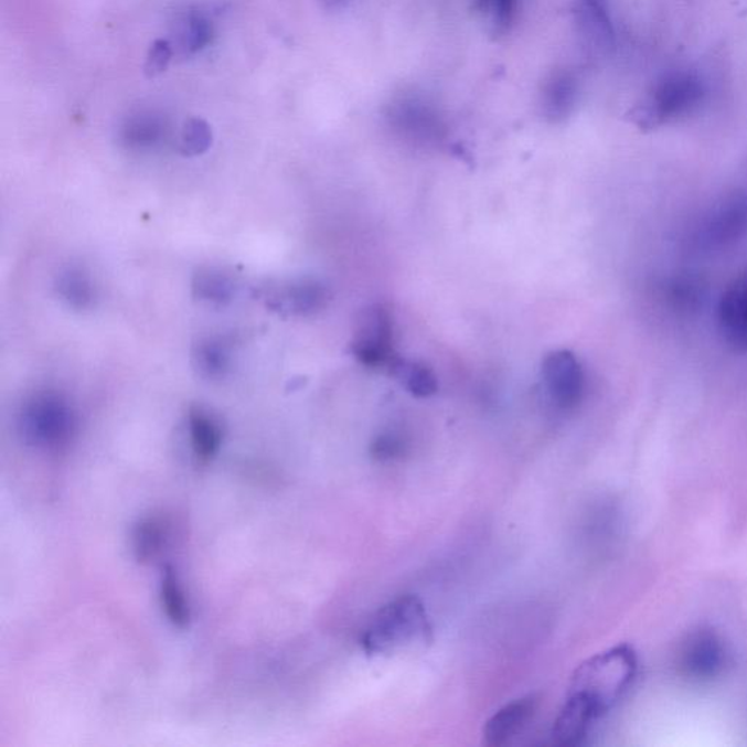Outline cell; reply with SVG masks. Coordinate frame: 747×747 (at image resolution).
I'll return each mask as SVG.
<instances>
[{
    "label": "cell",
    "mask_w": 747,
    "mask_h": 747,
    "mask_svg": "<svg viewBox=\"0 0 747 747\" xmlns=\"http://www.w3.org/2000/svg\"><path fill=\"white\" fill-rule=\"evenodd\" d=\"M352 355L373 370H388L397 355L395 321L384 305H373L360 312L351 342Z\"/></svg>",
    "instance_id": "6"
},
{
    "label": "cell",
    "mask_w": 747,
    "mask_h": 747,
    "mask_svg": "<svg viewBox=\"0 0 747 747\" xmlns=\"http://www.w3.org/2000/svg\"><path fill=\"white\" fill-rule=\"evenodd\" d=\"M267 308L284 316L308 317L323 311L332 300V292L314 278L285 280L264 288Z\"/></svg>",
    "instance_id": "7"
},
{
    "label": "cell",
    "mask_w": 747,
    "mask_h": 747,
    "mask_svg": "<svg viewBox=\"0 0 747 747\" xmlns=\"http://www.w3.org/2000/svg\"><path fill=\"white\" fill-rule=\"evenodd\" d=\"M717 323L723 341L732 350L747 352V267L719 297Z\"/></svg>",
    "instance_id": "10"
},
{
    "label": "cell",
    "mask_w": 747,
    "mask_h": 747,
    "mask_svg": "<svg viewBox=\"0 0 747 747\" xmlns=\"http://www.w3.org/2000/svg\"><path fill=\"white\" fill-rule=\"evenodd\" d=\"M170 526L160 515L140 520L134 532V551L140 564H151L160 558L169 542Z\"/></svg>",
    "instance_id": "18"
},
{
    "label": "cell",
    "mask_w": 747,
    "mask_h": 747,
    "mask_svg": "<svg viewBox=\"0 0 747 747\" xmlns=\"http://www.w3.org/2000/svg\"><path fill=\"white\" fill-rule=\"evenodd\" d=\"M703 81L691 72L665 75L644 102L633 107L629 117L644 130L660 128L679 117L690 115L703 102Z\"/></svg>",
    "instance_id": "4"
},
{
    "label": "cell",
    "mask_w": 747,
    "mask_h": 747,
    "mask_svg": "<svg viewBox=\"0 0 747 747\" xmlns=\"http://www.w3.org/2000/svg\"><path fill=\"white\" fill-rule=\"evenodd\" d=\"M519 0H477L474 9L481 13L489 34L501 38L513 25Z\"/></svg>",
    "instance_id": "24"
},
{
    "label": "cell",
    "mask_w": 747,
    "mask_h": 747,
    "mask_svg": "<svg viewBox=\"0 0 747 747\" xmlns=\"http://www.w3.org/2000/svg\"><path fill=\"white\" fill-rule=\"evenodd\" d=\"M188 419L193 455L201 463H210L218 455L224 429L218 418L202 406L190 407Z\"/></svg>",
    "instance_id": "13"
},
{
    "label": "cell",
    "mask_w": 747,
    "mask_h": 747,
    "mask_svg": "<svg viewBox=\"0 0 747 747\" xmlns=\"http://www.w3.org/2000/svg\"><path fill=\"white\" fill-rule=\"evenodd\" d=\"M324 11L339 12L350 7L351 0H317Z\"/></svg>",
    "instance_id": "28"
},
{
    "label": "cell",
    "mask_w": 747,
    "mask_h": 747,
    "mask_svg": "<svg viewBox=\"0 0 747 747\" xmlns=\"http://www.w3.org/2000/svg\"><path fill=\"white\" fill-rule=\"evenodd\" d=\"M542 377L547 395L561 410H573L581 403L586 375L573 352L549 353L543 361Z\"/></svg>",
    "instance_id": "8"
},
{
    "label": "cell",
    "mask_w": 747,
    "mask_h": 747,
    "mask_svg": "<svg viewBox=\"0 0 747 747\" xmlns=\"http://www.w3.org/2000/svg\"><path fill=\"white\" fill-rule=\"evenodd\" d=\"M173 57V45L167 40H157L149 49L147 62H145L143 72L147 78H157L169 70Z\"/></svg>",
    "instance_id": "26"
},
{
    "label": "cell",
    "mask_w": 747,
    "mask_h": 747,
    "mask_svg": "<svg viewBox=\"0 0 747 747\" xmlns=\"http://www.w3.org/2000/svg\"><path fill=\"white\" fill-rule=\"evenodd\" d=\"M578 98V84L572 72L551 75L542 90V113L551 124H561L572 116Z\"/></svg>",
    "instance_id": "14"
},
{
    "label": "cell",
    "mask_w": 747,
    "mask_h": 747,
    "mask_svg": "<svg viewBox=\"0 0 747 747\" xmlns=\"http://www.w3.org/2000/svg\"><path fill=\"white\" fill-rule=\"evenodd\" d=\"M747 235V188L718 199L691 231V246L698 252L722 250Z\"/></svg>",
    "instance_id": "5"
},
{
    "label": "cell",
    "mask_w": 747,
    "mask_h": 747,
    "mask_svg": "<svg viewBox=\"0 0 747 747\" xmlns=\"http://www.w3.org/2000/svg\"><path fill=\"white\" fill-rule=\"evenodd\" d=\"M192 291L199 301L225 306L233 301L235 280L220 267H201L193 276Z\"/></svg>",
    "instance_id": "19"
},
{
    "label": "cell",
    "mask_w": 747,
    "mask_h": 747,
    "mask_svg": "<svg viewBox=\"0 0 747 747\" xmlns=\"http://www.w3.org/2000/svg\"><path fill=\"white\" fill-rule=\"evenodd\" d=\"M431 625L418 597H397L378 610L362 636L361 644L370 655L391 654L403 645L427 640Z\"/></svg>",
    "instance_id": "3"
},
{
    "label": "cell",
    "mask_w": 747,
    "mask_h": 747,
    "mask_svg": "<svg viewBox=\"0 0 747 747\" xmlns=\"http://www.w3.org/2000/svg\"><path fill=\"white\" fill-rule=\"evenodd\" d=\"M392 121L405 132L415 136H433L437 134L438 121L428 108L416 103H401L392 108Z\"/></svg>",
    "instance_id": "23"
},
{
    "label": "cell",
    "mask_w": 747,
    "mask_h": 747,
    "mask_svg": "<svg viewBox=\"0 0 747 747\" xmlns=\"http://www.w3.org/2000/svg\"><path fill=\"white\" fill-rule=\"evenodd\" d=\"M58 298L72 310H90L97 302L98 292L94 279L84 267L67 266L57 275L54 284Z\"/></svg>",
    "instance_id": "16"
},
{
    "label": "cell",
    "mask_w": 747,
    "mask_h": 747,
    "mask_svg": "<svg viewBox=\"0 0 747 747\" xmlns=\"http://www.w3.org/2000/svg\"><path fill=\"white\" fill-rule=\"evenodd\" d=\"M574 15L587 49L601 54L613 49L615 30L609 0H575Z\"/></svg>",
    "instance_id": "11"
},
{
    "label": "cell",
    "mask_w": 747,
    "mask_h": 747,
    "mask_svg": "<svg viewBox=\"0 0 747 747\" xmlns=\"http://www.w3.org/2000/svg\"><path fill=\"white\" fill-rule=\"evenodd\" d=\"M161 604L166 610L167 618L170 619V622L174 627L180 629L189 627L190 619H192L189 601L185 599V593L183 587H181L179 575L175 574L174 568L170 567V565H167L164 572H162Z\"/></svg>",
    "instance_id": "22"
},
{
    "label": "cell",
    "mask_w": 747,
    "mask_h": 747,
    "mask_svg": "<svg viewBox=\"0 0 747 747\" xmlns=\"http://www.w3.org/2000/svg\"><path fill=\"white\" fill-rule=\"evenodd\" d=\"M18 429L26 446L43 451H61L75 436L76 414L62 393L35 392L22 403Z\"/></svg>",
    "instance_id": "2"
},
{
    "label": "cell",
    "mask_w": 747,
    "mask_h": 747,
    "mask_svg": "<svg viewBox=\"0 0 747 747\" xmlns=\"http://www.w3.org/2000/svg\"><path fill=\"white\" fill-rule=\"evenodd\" d=\"M212 24L201 12H189L175 24V45L183 54L202 52L211 43Z\"/></svg>",
    "instance_id": "21"
},
{
    "label": "cell",
    "mask_w": 747,
    "mask_h": 747,
    "mask_svg": "<svg viewBox=\"0 0 747 747\" xmlns=\"http://www.w3.org/2000/svg\"><path fill=\"white\" fill-rule=\"evenodd\" d=\"M537 700L534 696L515 700L513 703L502 706L483 727V744L489 747H501L506 744L523 728L536 714Z\"/></svg>",
    "instance_id": "12"
},
{
    "label": "cell",
    "mask_w": 747,
    "mask_h": 747,
    "mask_svg": "<svg viewBox=\"0 0 747 747\" xmlns=\"http://www.w3.org/2000/svg\"><path fill=\"white\" fill-rule=\"evenodd\" d=\"M727 664L726 647L711 629H698L683 641L679 668L685 676L708 682L722 674Z\"/></svg>",
    "instance_id": "9"
},
{
    "label": "cell",
    "mask_w": 747,
    "mask_h": 747,
    "mask_svg": "<svg viewBox=\"0 0 747 747\" xmlns=\"http://www.w3.org/2000/svg\"><path fill=\"white\" fill-rule=\"evenodd\" d=\"M192 362L202 378L211 382L225 378L233 365V346L226 338L199 339L193 345Z\"/></svg>",
    "instance_id": "15"
},
{
    "label": "cell",
    "mask_w": 747,
    "mask_h": 747,
    "mask_svg": "<svg viewBox=\"0 0 747 747\" xmlns=\"http://www.w3.org/2000/svg\"><path fill=\"white\" fill-rule=\"evenodd\" d=\"M166 136V124L156 113L142 111L129 117L121 126L120 139L132 151H148L161 143Z\"/></svg>",
    "instance_id": "17"
},
{
    "label": "cell",
    "mask_w": 747,
    "mask_h": 747,
    "mask_svg": "<svg viewBox=\"0 0 747 747\" xmlns=\"http://www.w3.org/2000/svg\"><path fill=\"white\" fill-rule=\"evenodd\" d=\"M637 670L638 659L631 647L619 645L597 654L575 670L564 706L595 724L622 698Z\"/></svg>",
    "instance_id": "1"
},
{
    "label": "cell",
    "mask_w": 747,
    "mask_h": 747,
    "mask_svg": "<svg viewBox=\"0 0 747 747\" xmlns=\"http://www.w3.org/2000/svg\"><path fill=\"white\" fill-rule=\"evenodd\" d=\"M214 135L211 126L201 117H193L185 121L181 129L179 149L184 157H198L211 148Z\"/></svg>",
    "instance_id": "25"
},
{
    "label": "cell",
    "mask_w": 747,
    "mask_h": 747,
    "mask_svg": "<svg viewBox=\"0 0 747 747\" xmlns=\"http://www.w3.org/2000/svg\"><path fill=\"white\" fill-rule=\"evenodd\" d=\"M406 448L405 438L396 433H387L375 438L373 446H371V455L378 461H392L401 459L405 455Z\"/></svg>",
    "instance_id": "27"
},
{
    "label": "cell",
    "mask_w": 747,
    "mask_h": 747,
    "mask_svg": "<svg viewBox=\"0 0 747 747\" xmlns=\"http://www.w3.org/2000/svg\"><path fill=\"white\" fill-rule=\"evenodd\" d=\"M387 371L412 396L427 398L438 392L436 374L420 362L406 361L397 356Z\"/></svg>",
    "instance_id": "20"
}]
</instances>
